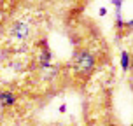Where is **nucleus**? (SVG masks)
I'll return each instance as SVG.
<instances>
[{"label":"nucleus","instance_id":"f257e3e1","mask_svg":"<svg viewBox=\"0 0 133 126\" xmlns=\"http://www.w3.org/2000/svg\"><path fill=\"white\" fill-rule=\"evenodd\" d=\"M72 65H74V70L81 75H88V74L93 72L95 68V58L91 53L88 51H77L74 54V60H72Z\"/></svg>","mask_w":133,"mask_h":126},{"label":"nucleus","instance_id":"f03ea898","mask_svg":"<svg viewBox=\"0 0 133 126\" xmlns=\"http://www.w3.org/2000/svg\"><path fill=\"white\" fill-rule=\"evenodd\" d=\"M28 33H30V26H28L26 23H23V21L16 23V25L12 26V35L16 37V39L25 40V39L28 37Z\"/></svg>","mask_w":133,"mask_h":126},{"label":"nucleus","instance_id":"7ed1b4c3","mask_svg":"<svg viewBox=\"0 0 133 126\" xmlns=\"http://www.w3.org/2000/svg\"><path fill=\"white\" fill-rule=\"evenodd\" d=\"M0 103L4 107L16 103V95L11 93V91H2V93H0Z\"/></svg>","mask_w":133,"mask_h":126},{"label":"nucleus","instance_id":"20e7f679","mask_svg":"<svg viewBox=\"0 0 133 126\" xmlns=\"http://www.w3.org/2000/svg\"><path fill=\"white\" fill-rule=\"evenodd\" d=\"M121 68H123L124 72L130 70V53H128V51H123V53H121Z\"/></svg>","mask_w":133,"mask_h":126},{"label":"nucleus","instance_id":"39448f33","mask_svg":"<svg viewBox=\"0 0 133 126\" xmlns=\"http://www.w3.org/2000/svg\"><path fill=\"white\" fill-rule=\"evenodd\" d=\"M114 5H116V7H117V9H119V7L123 5V2H121V0H116V2H114Z\"/></svg>","mask_w":133,"mask_h":126},{"label":"nucleus","instance_id":"423d86ee","mask_svg":"<svg viewBox=\"0 0 133 126\" xmlns=\"http://www.w3.org/2000/svg\"><path fill=\"white\" fill-rule=\"evenodd\" d=\"M105 14H107V9H105V7H102V9H100V16H105Z\"/></svg>","mask_w":133,"mask_h":126},{"label":"nucleus","instance_id":"0eeeda50","mask_svg":"<svg viewBox=\"0 0 133 126\" xmlns=\"http://www.w3.org/2000/svg\"><path fill=\"white\" fill-rule=\"evenodd\" d=\"M65 110H66V105H65V103H61V105H60V112H65Z\"/></svg>","mask_w":133,"mask_h":126},{"label":"nucleus","instance_id":"6e6552de","mask_svg":"<svg viewBox=\"0 0 133 126\" xmlns=\"http://www.w3.org/2000/svg\"><path fill=\"white\" fill-rule=\"evenodd\" d=\"M107 126H116V124H114V123H110V124H107Z\"/></svg>","mask_w":133,"mask_h":126}]
</instances>
